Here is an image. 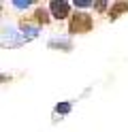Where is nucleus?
Masks as SVG:
<instances>
[{"label": "nucleus", "mask_w": 128, "mask_h": 132, "mask_svg": "<svg viewBox=\"0 0 128 132\" xmlns=\"http://www.w3.org/2000/svg\"><path fill=\"white\" fill-rule=\"evenodd\" d=\"M71 32L73 34H81V32H90L92 28V17L88 13H77L73 15V19H71Z\"/></svg>", "instance_id": "1"}, {"label": "nucleus", "mask_w": 128, "mask_h": 132, "mask_svg": "<svg viewBox=\"0 0 128 132\" xmlns=\"http://www.w3.org/2000/svg\"><path fill=\"white\" fill-rule=\"evenodd\" d=\"M49 9H51V15H54L56 19H64L66 15H68L71 4H68L66 0H54V2L49 4Z\"/></svg>", "instance_id": "2"}, {"label": "nucleus", "mask_w": 128, "mask_h": 132, "mask_svg": "<svg viewBox=\"0 0 128 132\" xmlns=\"http://www.w3.org/2000/svg\"><path fill=\"white\" fill-rule=\"evenodd\" d=\"M126 11H128V2H115L113 6H111L109 15H111V19H115L119 13H126Z\"/></svg>", "instance_id": "3"}, {"label": "nucleus", "mask_w": 128, "mask_h": 132, "mask_svg": "<svg viewBox=\"0 0 128 132\" xmlns=\"http://www.w3.org/2000/svg\"><path fill=\"white\" fill-rule=\"evenodd\" d=\"M21 28H24V32H21V40H30V38H34L36 36V28H32V26H28V23H21Z\"/></svg>", "instance_id": "4"}, {"label": "nucleus", "mask_w": 128, "mask_h": 132, "mask_svg": "<svg viewBox=\"0 0 128 132\" xmlns=\"http://www.w3.org/2000/svg\"><path fill=\"white\" fill-rule=\"evenodd\" d=\"M56 111H58L60 115H66L68 111H71V102H60V104L56 106Z\"/></svg>", "instance_id": "5"}, {"label": "nucleus", "mask_w": 128, "mask_h": 132, "mask_svg": "<svg viewBox=\"0 0 128 132\" xmlns=\"http://www.w3.org/2000/svg\"><path fill=\"white\" fill-rule=\"evenodd\" d=\"M36 19H39L41 23H47V21H49V15L43 11V9H39V11H36Z\"/></svg>", "instance_id": "6"}, {"label": "nucleus", "mask_w": 128, "mask_h": 132, "mask_svg": "<svg viewBox=\"0 0 128 132\" xmlns=\"http://www.w3.org/2000/svg\"><path fill=\"white\" fill-rule=\"evenodd\" d=\"M49 47H60V49H64V51H68V49H71V45H68V43H56V40H51Z\"/></svg>", "instance_id": "7"}, {"label": "nucleus", "mask_w": 128, "mask_h": 132, "mask_svg": "<svg viewBox=\"0 0 128 132\" xmlns=\"http://www.w3.org/2000/svg\"><path fill=\"white\" fill-rule=\"evenodd\" d=\"M28 4H30V0H15V2H13L15 9H26Z\"/></svg>", "instance_id": "8"}, {"label": "nucleus", "mask_w": 128, "mask_h": 132, "mask_svg": "<svg viewBox=\"0 0 128 132\" xmlns=\"http://www.w3.org/2000/svg\"><path fill=\"white\" fill-rule=\"evenodd\" d=\"M90 4H94L92 0H75V6H81V9H85V6H90Z\"/></svg>", "instance_id": "9"}, {"label": "nucleus", "mask_w": 128, "mask_h": 132, "mask_svg": "<svg viewBox=\"0 0 128 132\" xmlns=\"http://www.w3.org/2000/svg\"><path fill=\"white\" fill-rule=\"evenodd\" d=\"M94 9H96V11H105L107 9V2H105V0H98V2H94Z\"/></svg>", "instance_id": "10"}]
</instances>
